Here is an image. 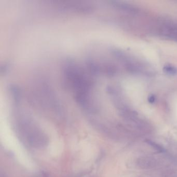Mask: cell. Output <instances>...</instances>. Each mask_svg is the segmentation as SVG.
<instances>
[{
  "label": "cell",
  "instance_id": "obj_1",
  "mask_svg": "<svg viewBox=\"0 0 177 177\" xmlns=\"http://www.w3.org/2000/svg\"><path fill=\"white\" fill-rule=\"evenodd\" d=\"M148 143L157 151H159L160 152H162L164 151V149L162 146H160L159 144L152 141H148Z\"/></svg>",
  "mask_w": 177,
  "mask_h": 177
},
{
  "label": "cell",
  "instance_id": "obj_2",
  "mask_svg": "<svg viewBox=\"0 0 177 177\" xmlns=\"http://www.w3.org/2000/svg\"><path fill=\"white\" fill-rule=\"evenodd\" d=\"M166 71L168 72V73L173 74L176 73V70L175 68H172V67H170L169 69H168V68H167V69L166 70Z\"/></svg>",
  "mask_w": 177,
  "mask_h": 177
}]
</instances>
